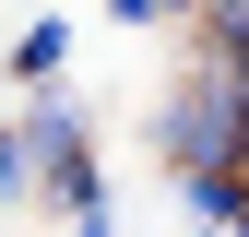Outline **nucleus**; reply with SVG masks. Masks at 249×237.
<instances>
[{
  "mask_svg": "<svg viewBox=\"0 0 249 237\" xmlns=\"http://www.w3.org/2000/svg\"><path fill=\"white\" fill-rule=\"evenodd\" d=\"M36 178H24V154H12V131H0V202H24Z\"/></svg>",
  "mask_w": 249,
  "mask_h": 237,
  "instance_id": "obj_6",
  "label": "nucleus"
},
{
  "mask_svg": "<svg viewBox=\"0 0 249 237\" xmlns=\"http://www.w3.org/2000/svg\"><path fill=\"white\" fill-rule=\"evenodd\" d=\"M178 202H190L213 237H237V202H249V178H237V166H190V178H178Z\"/></svg>",
  "mask_w": 249,
  "mask_h": 237,
  "instance_id": "obj_4",
  "label": "nucleus"
},
{
  "mask_svg": "<svg viewBox=\"0 0 249 237\" xmlns=\"http://www.w3.org/2000/svg\"><path fill=\"white\" fill-rule=\"evenodd\" d=\"M154 12H166V24H190V12H202V0H142V24H154Z\"/></svg>",
  "mask_w": 249,
  "mask_h": 237,
  "instance_id": "obj_7",
  "label": "nucleus"
},
{
  "mask_svg": "<svg viewBox=\"0 0 249 237\" xmlns=\"http://www.w3.org/2000/svg\"><path fill=\"white\" fill-rule=\"evenodd\" d=\"M237 107H249V71H213V59H190V83L166 95V118H154V142H166V166H237Z\"/></svg>",
  "mask_w": 249,
  "mask_h": 237,
  "instance_id": "obj_1",
  "label": "nucleus"
},
{
  "mask_svg": "<svg viewBox=\"0 0 249 237\" xmlns=\"http://www.w3.org/2000/svg\"><path fill=\"white\" fill-rule=\"evenodd\" d=\"M48 202H59L71 225H83V214H107V166H95V154H83V166H59V178H48Z\"/></svg>",
  "mask_w": 249,
  "mask_h": 237,
  "instance_id": "obj_5",
  "label": "nucleus"
},
{
  "mask_svg": "<svg viewBox=\"0 0 249 237\" xmlns=\"http://www.w3.org/2000/svg\"><path fill=\"white\" fill-rule=\"evenodd\" d=\"M71 237H107V214H83V225H71Z\"/></svg>",
  "mask_w": 249,
  "mask_h": 237,
  "instance_id": "obj_8",
  "label": "nucleus"
},
{
  "mask_svg": "<svg viewBox=\"0 0 249 237\" xmlns=\"http://www.w3.org/2000/svg\"><path fill=\"white\" fill-rule=\"evenodd\" d=\"M59 59H71V24H24L12 36V83L24 95H59Z\"/></svg>",
  "mask_w": 249,
  "mask_h": 237,
  "instance_id": "obj_3",
  "label": "nucleus"
},
{
  "mask_svg": "<svg viewBox=\"0 0 249 237\" xmlns=\"http://www.w3.org/2000/svg\"><path fill=\"white\" fill-rule=\"evenodd\" d=\"M202 237H213V225H202Z\"/></svg>",
  "mask_w": 249,
  "mask_h": 237,
  "instance_id": "obj_9",
  "label": "nucleus"
},
{
  "mask_svg": "<svg viewBox=\"0 0 249 237\" xmlns=\"http://www.w3.org/2000/svg\"><path fill=\"white\" fill-rule=\"evenodd\" d=\"M12 154H24V178H48L59 166H83V118H71V95H24V131H12Z\"/></svg>",
  "mask_w": 249,
  "mask_h": 237,
  "instance_id": "obj_2",
  "label": "nucleus"
}]
</instances>
